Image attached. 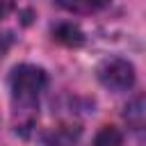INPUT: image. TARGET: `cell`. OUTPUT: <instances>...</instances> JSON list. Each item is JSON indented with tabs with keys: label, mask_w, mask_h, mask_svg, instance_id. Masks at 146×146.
<instances>
[{
	"label": "cell",
	"mask_w": 146,
	"mask_h": 146,
	"mask_svg": "<svg viewBox=\"0 0 146 146\" xmlns=\"http://www.w3.org/2000/svg\"><path fill=\"white\" fill-rule=\"evenodd\" d=\"M14 9V0H0V18H5Z\"/></svg>",
	"instance_id": "obj_7"
},
{
	"label": "cell",
	"mask_w": 146,
	"mask_h": 146,
	"mask_svg": "<svg viewBox=\"0 0 146 146\" xmlns=\"http://www.w3.org/2000/svg\"><path fill=\"white\" fill-rule=\"evenodd\" d=\"M98 80L112 91H125L135 84V66L123 57H110L98 66Z\"/></svg>",
	"instance_id": "obj_2"
},
{
	"label": "cell",
	"mask_w": 146,
	"mask_h": 146,
	"mask_svg": "<svg viewBox=\"0 0 146 146\" xmlns=\"http://www.w3.org/2000/svg\"><path fill=\"white\" fill-rule=\"evenodd\" d=\"M125 119H128V123L135 125V128H141V125H144V98H141V96H137V98L125 107Z\"/></svg>",
	"instance_id": "obj_5"
},
{
	"label": "cell",
	"mask_w": 146,
	"mask_h": 146,
	"mask_svg": "<svg viewBox=\"0 0 146 146\" xmlns=\"http://www.w3.org/2000/svg\"><path fill=\"white\" fill-rule=\"evenodd\" d=\"M96 144H121V135L114 128H103L96 135Z\"/></svg>",
	"instance_id": "obj_6"
},
{
	"label": "cell",
	"mask_w": 146,
	"mask_h": 146,
	"mask_svg": "<svg viewBox=\"0 0 146 146\" xmlns=\"http://www.w3.org/2000/svg\"><path fill=\"white\" fill-rule=\"evenodd\" d=\"M52 39L64 43V46H80L82 43V32L73 23H59L57 27H52Z\"/></svg>",
	"instance_id": "obj_4"
},
{
	"label": "cell",
	"mask_w": 146,
	"mask_h": 146,
	"mask_svg": "<svg viewBox=\"0 0 146 146\" xmlns=\"http://www.w3.org/2000/svg\"><path fill=\"white\" fill-rule=\"evenodd\" d=\"M46 82H48V78H46L43 68L32 66V64L16 66L14 73H11V78H9V89H11L14 105L21 112L34 110V105L39 103L41 91L46 89Z\"/></svg>",
	"instance_id": "obj_1"
},
{
	"label": "cell",
	"mask_w": 146,
	"mask_h": 146,
	"mask_svg": "<svg viewBox=\"0 0 146 146\" xmlns=\"http://www.w3.org/2000/svg\"><path fill=\"white\" fill-rule=\"evenodd\" d=\"M110 0H57V5L71 14H94L103 9Z\"/></svg>",
	"instance_id": "obj_3"
}]
</instances>
